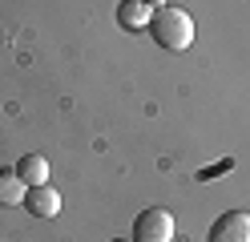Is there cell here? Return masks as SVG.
<instances>
[{"label":"cell","mask_w":250,"mask_h":242,"mask_svg":"<svg viewBox=\"0 0 250 242\" xmlns=\"http://www.w3.org/2000/svg\"><path fill=\"white\" fill-rule=\"evenodd\" d=\"M149 37L162 48H169V53H182L194 41V16L186 8H178V4H162L153 12V21H149Z\"/></svg>","instance_id":"obj_1"},{"label":"cell","mask_w":250,"mask_h":242,"mask_svg":"<svg viewBox=\"0 0 250 242\" xmlns=\"http://www.w3.org/2000/svg\"><path fill=\"white\" fill-rule=\"evenodd\" d=\"M133 242H174V214L149 206L133 218Z\"/></svg>","instance_id":"obj_2"},{"label":"cell","mask_w":250,"mask_h":242,"mask_svg":"<svg viewBox=\"0 0 250 242\" xmlns=\"http://www.w3.org/2000/svg\"><path fill=\"white\" fill-rule=\"evenodd\" d=\"M210 242H250V214L246 210H226L210 226Z\"/></svg>","instance_id":"obj_3"},{"label":"cell","mask_w":250,"mask_h":242,"mask_svg":"<svg viewBox=\"0 0 250 242\" xmlns=\"http://www.w3.org/2000/svg\"><path fill=\"white\" fill-rule=\"evenodd\" d=\"M158 8H162L158 0H121V4H117V24L129 28V32L149 28V21H153V12H158Z\"/></svg>","instance_id":"obj_4"},{"label":"cell","mask_w":250,"mask_h":242,"mask_svg":"<svg viewBox=\"0 0 250 242\" xmlns=\"http://www.w3.org/2000/svg\"><path fill=\"white\" fill-rule=\"evenodd\" d=\"M24 206H28V214H37V218H57L61 214V194L49 182H44V186H28Z\"/></svg>","instance_id":"obj_5"},{"label":"cell","mask_w":250,"mask_h":242,"mask_svg":"<svg viewBox=\"0 0 250 242\" xmlns=\"http://www.w3.org/2000/svg\"><path fill=\"white\" fill-rule=\"evenodd\" d=\"M24 194H28V186L21 182L17 166L0 170V206H24Z\"/></svg>","instance_id":"obj_6"},{"label":"cell","mask_w":250,"mask_h":242,"mask_svg":"<svg viewBox=\"0 0 250 242\" xmlns=\"http://www.w3.org/2000/svg\"><path fill=\"white\" fill-rule=\"evenodd\" d=\"M17 174H21L24 186H44V182H49V161H44L41 154H24L17 161Z\"/></svg>","instance_id":"obj_7"},{"label":"cell","mask_w":250,"mask_h":242,"mask_svg":"<svg viewBox=\"0 0 250 242\" xmlns=\"http://www.w3.org/2000/svg\"><path fill=\"white\" fill-rule=\"evenodd\" d=\"M113 242H133V238H113Z\"/></svg>","instance_id":"obj_8"}]
</instances>
